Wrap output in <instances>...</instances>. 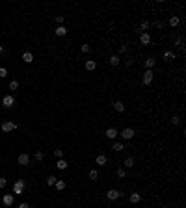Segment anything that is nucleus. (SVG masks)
<instances>
[{
    "mask_svg": "<svg viewBox=\"0 0 186 208\" xmlns=\"http://www.w3.org/2000/svg\"><path fill=\"white\" fill-rule=\"evenodd\" d=\"M24 188H26L24 180H22V178H19L17 182L13 184V193H15V195H22V193H24Z\"/></svg>",
    "mask_w": 186,
    "mask_h": 208,
    "instance_id": "obj_1",
    "label": "nucleus"
},
{
    "mask_svg": "<svg viewBox=\"0 0 186 208\" xmlns=\"http://www.w3.org/2000/svg\"><path fill=\"white\" fill-rule=\"evenodd\" d=\"M15 128H17V123H13V121H4L2 123V130L4 132H13Z\"/></svg>",
    "mask_w": 186,
    "mask_h": 208,
    "instance_id": "obj_2",
    "label": "nucleus"
},
{
    "mask_svg": "<svg viewBox=\"0 0 186 208\" xmlns=\"http://www.w3.org/2000/svg\"><path fill=\"white\" fill-rule=\"evenodd\" d=\"M121 191H117V190H108L106 191V199H108V201H116V199H119L121 197Z\"/></svg>",
    "mask_w": 186,
    "mask_h": 208,
    "instance_id": "obj_3",
    "label": "nucleus"
},
{
    "mask_svg": "<svg viewBox=\"0 0 186 208\" xmlns=\"http://www.w3.org/2000/svg\"><path fill=\"white\" fill-rule=\"evenodd\" d=\"M119 136H121L123 139H126V141H129V139H132L134 136H136V132H134V128H125V130L121 132Z\"/></svg>",
    "mask_w": 186,
    "mask_h": 208,
    "instance_id": "obj_4",
    "label": "nucleus"
},
{
    "mask_svg": "<svg viewBox=\"0 0 186 208\" xmlns=\"http://www.w3.org/2000/svg\"><path fill=\"white\" fill-rule=\"evenodd\" d=\"M104 136H106L108 139H114V141H116V138L119 136V132H117V128H114V127H112V128H106Z\"/></svg>",
    "mask_w": 186,
    "mask_h": 208,
    "instance_id": "obj_5",
    "label": "nucleus"
},
{
    "mask_svg": "<svg viewBox=\"0 0 186 208\" xmlns=\"http://www.w3.org/2000/svg\"><path fill=\"white\" fill-rule=\"evenodd\" d=\"M17 162H19V166H30V156L26 152H22V154H19Z\"/></svg>",
    "mask_w": 186,
    "mask_h": 208,
    "instance_id": "obj_6",
    "label": "nucleus"
},
{
    "mask_svg": "<svg viewBox=\"0 0 186 208\" xmlns=\"http://www.w3.org/2000/svg\"><path fill=\"white\" fill-rule=\"evenodd\" d=\"M2 104L6 106V108H13V106H15V99H13L11 95H6V97L2 99Z\"/></svg>",
    "mask_w": 186,
    "mask_h": 208,
    "instance_id": "obj_7",
    "label": "nucleus"
},
{
    "mask_svg": "<svg viewBox=\"0 0 186 208\" xmlns=\"http://www.w3.org/2000/svg\"><path fill=\"white\" fill-rule=\"evenodd\" d=\"M153 76H155V74H153V71H145V74H143V80H141V82H143V85H149V84H151V82H153Z\"/></svg>",
    "mask_w": 186,
    "mask_h": 208,
    "instance_id": "obj_8",
    "label": "nucleus"
},
{
    "mask_svg": "<svg viewBox=\"0 0 186 208\" xmlns=\"http://www.w3.org/2000/svg\"><path fill=\"white\" fill-rule=\"evenodd\" d=\"M151 41H153V39H151V35H149L147 32L140 34V43H141V45H151Z\"/></svg>",
    "mask_w": 186,
    "mask_h": 208,
    "instance_id": "obj_9",
    "label": "nucleus"
},
{
    "mask_svg": "<svg viewBox=\"0 0 186 208\" xmlns=\"http://www.w3.org/2000/svg\"><path fill=\"white\" fill-rule=\"evenodd\" d=\"M2 203H4V205H6V206H11V205H13V203H15V197H13V195H11V193H6V195H4V197H2Z\"/></svg>",
    "mask_w": 186,
    "mask_h": 208,
    "instance_id": "obj_10",
    "label": "nucleus"
},
{
    "mask_svg": "<svg viewBox=\"0 0 186 208\" xmlns=\"http://www.w3.org/2000/svg\"><path fill=\"white\" fill-rule=\"evenodd\" d=\"M129 201L132 203V205H138V203L141 201V195L140 193H130V197H129Z\"/></svg>",
    "mask_w": 186,
    "mask_h": 208,
    "instance_id": "obj_11",
    "label": "nucleus"
},
{
    "mask_svg": "<svg viewBox=\"0 0 186 208\" xmlns=\"http://www.w3.org/2000/svg\"><path fill=\"white\" fill-rule=\"evenodd\" d=\"M106 162H108V158H106L104 154H99L97 158H95V164H99V166H106Z\"/></svg>",
    "mask_w": 186,
    "mask_h": 208,
    "instance_id": "obj_12",
    "label": "nucleus"
},
{
    "mask_svg": "<svg viewBox=\"0 0 186 208\" xmlns=\"http://www.w3.org/2000/svg\"><path fill=\"white\" fill-rule=\"evenodd\" d=\"M110 65H114V67H117V65L121 63V60H119V56H117V54H114V56H110Z\"/></svg>",
    "mask_w": 186,
    "mask_h": 208,
    "instance_id": "obj_13",
    "label": "nucleus"
},
{
    "mask_svg": "<svg viewBox=\"0 0 186 208\" xmlns=\"http://www.w3.org/2000/svg\"><path fill=\"white\" fill-rule=\"evenodd\" d=\"M22 61H24V63H32V61H34V54L32 52H24L22 54Z\"/></svg>",
    "mask_w": 186,
    "mask_h": 208,
    "instance_id": "obj_14",
    "label": "nucleus"
},
{
    "mask_svg": "<svg viewBox=\"0 0 186 208\" xmlns=\"http://www.w3.org/2000/svg\"><path fill=\"white\" fill-rule=\"evenodd\" d=\"M114 108H116V112H119V113L125 112V104L121 102V100H116V102H114Z\"/></svg>",
    "mask_w": 186,
    "mask_h": 208,
    "instance_id": "obj_15",
    "label": "nucleus"
},
{
    "mask_svg": "<svg viewBox=\"0 0 186 208\" xmlns=\"http://www.w3.org/2000/svg\"><path fill=\"white\" fill-rule=\"evenodd\" d=\"M67 166H69V164H67V160H63V158H60V160H58V162H56V167H58V169H67Z\"/></svg>",
    "mask_w": 186,
    "mask_h": 208,
    "instance_id": "obj_16",
    "label": "nucleus"
},
{
    "mask_svg": "<svg viewBox=\"0 0 186 208\" xmlns=\"http://www.w3.org/2000/svg\"><path fill=\"white\" fill-rule=\"evenodd\" d=\"M54 186H56L58 191H63V190H65V186H67V182H65V180H56V184H54Z\"/></svg>",
    "mask_w": 186,
    "mask_h": 208,
    "instance_id": "obj_17",
    "label": "nucleus"
},
{
    "mask_svg": "<svg viewBox=\"0 0 186 208\" xmlns=\"http://www.w3.org/2000/svg\"><path fill=\"white\" fill-rule=\"evenodd\" d=\"M155 63H156V60H155V58H147V60H145V67H147L149 71L155 67Z\"/></svg>",
    "mask_w": 186,
    "mask_h": 208,
    "instance_id": "obj_18",
    "label": "nucleus"
},
{
    "mask_svg": "<svg viewBox=\"0 0 186 208\" xmlns=\"http://www.w3.org/2000/svg\"><path fill=\"white\" fill-rule=\"evenodd\" d=\"M56 35H58V37L67 35V28H65V26H58V28H56Z\"/></svg>",
    "mask_w": 186,
    "mask_h": 208,
    "instance_id": "obj_19",
    "label": "nucleus"
},
{
    "mask_svg": "<svg viewBox=\"0 0 186 208\" xmlns=\"http://www.w3.org/2000/svg\"><path fill=\"white\" fill-rule=\"evenodd\" d=\"M95 67H97V63H95L93 60H88V61H86V71H95Z\"/></svg>",
    "mask_w": 186,
    "mask_h": 208,
    "instance_id": "obj_20",
    "label": "nucleus"
},
{
    "mask_svg": "<svg viewBox=\"0 0 186 208\" xmlns=\"http://www.w3.org/2000/svg\"><path fill=\"white\" fill-rule=\"evenodd\" d=\"M179 24H181V19L177 17V15H175V17H171V19H169V26H173V28H175V26H179Z\"/></svg>",
    "mask_w": 186,
    "mask_h": 208,
    "instance_id": "obj_21",
    "label": "nucleus"
},
{
    "mask_svg": "<svg viewBox=\"0 0 186 208\" xmlns=\"http://www.w3.org/2000/svg\"><path fill=\"white\" fill-rule=\"evenodd\" d=\"M112 149H114V151H123V149H125V145H123V143H119V141H114Z\"/></svg>",
    "mask_w": 186,
    "mask_h": 208,
    "instance_id": "obj_22",
    "label": "nucleus"
},
{
    "mask_svg": "<svg viewBox=\"0 0 186 208\" xmlns=\"http://www.w3.org/2000/svg\"><path fill=\"white\" fill-rule=\"evenodd\" d=\"M125 167H132L134 166V158H132V156H129V158H125Z\"/></svg>",
    "mask_w": 186,
    "mask_h": 208,
    "instance_id": "obj_23",
    "label": "nucleus"
},
{
    "mask_svg": "<svg viewBox=\"0 0 186 208\" xmlns=\"http://www.w3.org/2000/svg\"><path fill=\"white\" fill-rule=\"evenodd\" d=\"M164 60H175V54H173L171 50H166L164 52Z\"/></svg>",
    "mask_w": 186,
    "mask_h": 208,
    "instance_id": "obj_24",
    "label": "nucleus"
},
{
    "mask_svg": "<svg viewBox=\"0 0 186 208\" xmlns=\"http://www.w3.org/2000/svg\"><path fill=\"white\" fill-rule=\"evenodd\" d=\"M56 176H54V175H50V176H47V184H49V186H54V184H56Z\"/></svg>",
    "mask_w": 186,
    "mask_h": 208,
    "instance_id": "obj_25",
    "label": "nucleus"
},
{
    "mask_svg": "<svg viewBox=\"0 0 186 208\" xmlns=\"http://www.w3.org/2000/svg\"><path fill=\"white\" fill-rule=\"evenodd\" d=\"M149 26H151V24H149V22H147V21H143V22H141V24H140V34H143V32H145V30H147V28H149Z\"/></svg>",
    "mask_w": 186,
    "mask_h": 208,
    "instance_id": "obj_26",
    "label": "nucleus"
},
{
    "mask_svg": "<svg viewBox=\"0 0 186 208\" xmlns=\"http://www.w3.org/2000/svg\"><path fill=\"white\" fill-rule=\"evenodd\" d=\"M89 180H97L99 178V173H97V171H95V169H91V171H89Z\"/></svg>",
    "mask_w": 186,
    "mask_h": 208,
    "instance_id": "obj_27",
    "label": "nucleus"
},
{
    "mask_svg": "<svg viewBox=\"0 0 186 208\" xmlns=\"http://www.w3.org/2000/svg\"><path fill=\"white\" fill-rule=\"evenodd\" d=\"M9 89H11V91L19 89V82H17V80H11V82H9Z\"/></svg>",
    "mask_w": 186,
    "mask_h": 208,
    "instance_id": "obj_28",
    "label": "nucleus"
},
{
    "mask_svg": "<svg viewBox=\"0 0 186 208\" xmlns=\"http://www.w3.org/2000/svg\"><path fill=\"white\" fill-rule=\"evenodd\" d=\"M171 125H173V127H177V125H181V117L173 115V117H171Z\"/></svg>",
    "mask_w": 186,
    "mask_h": 208,
    "instance_id": "obj_29",
    "label": "nucleus"
},
{
    "mask_svg": "<svg viewBox=\"0 0 186 208\" xmlns=\"http://www.w3.org/2000/svg\"><path fill=\"white\" fill-rule=\"evenodd\" d=\"M54 156H56L58 160H60V158H63V151H62V149H56V151H54Z\"/></svg>",
    "mask_w": 186,
    "mask_h": 208,
    "instance_id": "obj_30",
    "label": "nucleus"
},
{
    "mask_svg": "<svg viewBox=\"0 0 186 208\" xmlns=\"http://www.w3.org/2000/svg\"><path fill=\"white\" fill-rule=\"evenodd\" d=\"M116 175H117V176H119V178H125V175H126V171H125V169H117V171H116Z\"/></svg>",
    "mask_w": 186,
    "mask_h": 208,
    "instance_id": "obj_31",
    "label": "nucleus"
},
{
    "mask_svg": "<svg viewBox=\"0 0 186 208\" xmlns=\"http://www.w3.org/2000/svg\"><path fill=\"white\" fill-rule=\"evenodd\" d=\"M43 158H45V154H43L41 151H37V152H35V160H37V162H41Z\"/></svg>",
    "mask_w": 186,
    "mask_h": 208,
    "instance_id": "obj_32",
    "label": "nucleus"
},
{
    "mask_svg": "<svg viewBox=\"0 0 186 208\" xmlns=\"http://www.w3.org/2000/svg\"><path fill=\"white\" fill-rule=\"evenodd\" d=\"M153 24H155V28H158V30H162V28H164V22H162V21H155Z\"/></svg>",
    "mask_w": 186,
    "mask_h": 208,
    "instance_id": "obj_33",
    "label": "nucleus"
},
{
    "mask_svg": "<svg viewBox=\"0 0 186 208\" xmlns=\"http://www.w3.org/2000/svg\"><path fill=\"white\" fill-rule=\"evenodd\" d=\"M7 76V69L6 67H0V78H6Z\"/></svg>",
    "mask_w": 186,
    "mask_h": 208,
    "instance_id": "obj_34",
    "label": "nucleus"
},
{
    "mask_svg": "<svg viewBox=\"0 0 186 208\" xmlns=\"http://www.w3.org/2000/svg\"><path fill=\"white\" fill-rule=\"evenodd\" d=\"M56 22L58 26H63V15H56Z\"/></svg>",
    "mask_w": 186,
    "mask_h": 208,
    "instance_id": "obj_35",
    "label": "nucleus"
},
{
    "mask_svg": "<svg viewBox=\"0 0 186 208\" xmlns=\"http://www.w3.org/2000/svg\"><path fill=\"white\" fill-rule=\"evenodd\" d=\"M80 50H82L84 54H86V52H89V45H82V46H80Z\"/></svg>",
    "mask_w": 186,
    "mask_h": 208,
    "instance_id": "obj_36",
    "label": "nucleus"
},
{
    "mask_svg": "<svg viewBox=\"0 0 186 208\" xmlns=\"http://www.w3.org/2000/svg\"><path fill=\"white\" fill-rule=\"evenodd\" d=\"M126 50H129V46H126V45H121V46H119V52H121V54H125Z\"/></svg>",
    "mask_w": 186,
    "mask_h": 208,
    "instance_id": "obj_37",
    "label": "nucleus"
},
{
    "mask_svg": "<svg viewBox=\"0 0 186 208\" xmlns=\"http://www.w3.org/2000/svg\"><path fill=\"white\" fill-rule=\"evenodd\" d=\"M6 184H7L6 178H0V190H2V188H6Z\"/></svg>",
    "mask_w": 186,
    "mask_h": 208,
    "instance_id": "obj_38",
    "label": "nucleus"
},
{
    "mask_svg": "<svg viewBox=\"0 0 186 208\" xmlns=\"http://www.w3.org/2000/svg\"><path fill=\"white\" fill-rule=\"evenodd\" d=\"M132 63H134V60H132V58H129V60H125V65H126V67H130Z\"/></svg>",
    "mask_w": 186,
    "mask_h": 208,
    "instance_id": "obj_39",
    "label": "nucleus"
},
{
    "mask_svg": "<svg viewBox=\"0 0 186 208\" xmlns=\"http://www.w3.org/2000/svg\"><path fill=\"white\" fill-rule=\"evenodd\" d=\"M175 45H183V37H177L175 39Z\"/></svg>",
    "mask_w": 186,
    "mask_h": 208,
    "instance_id": "obj_40",
    "label": "nucleus"
},
{
    "mask_svg": "<svg viewBox=\"0 0 186 208\" xmlns=\"http://www.w3.org/2000/svg\"><path fill=\"white\" fill-rule=\"evenodd\" d=\"M19 208H30V206L26 205V203H21V205H19Z\"/></svg>",
    "mask_w": 186,
    "mask_h": 208,
    "instance_id": "obj_41",
    "label": "nucleus"
},
{
    "mask_svg": "<svg viewBox=\"0 0 186 208\" xmlns=\"http://www.w3.org/2000/svg\"><path fill=\"white\" fill-rule=\"evenodd\" d=\"M2 54H4V46L0 45V56H2Z\"/></svg>",
    "mask_w": 186,
    "mask_h": 208,
    "instance_id": "obj_42",
    "label": "nucleus"
}]
</instances>
